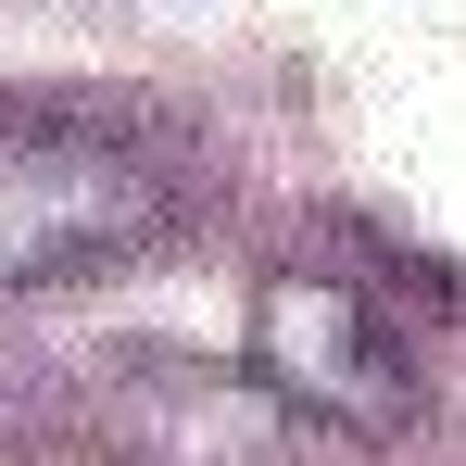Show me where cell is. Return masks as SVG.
I'll return each instance as SVG.
<instances>
[{
  "instance_id": "cell-1",
  "label": "cell",
  "mask_w": 466,
  "mask_h": 466,
  "mask_svg": "<svg viewBox=\"0 0 466 466\" xmlns=\"http://www.w3.org/2000/svg\"><path fill=\"white\" fill-rule=\"evenodd\" d=\"M177 152L114 101L0 88V290H76L177 239Z\"/></svg>"
},
{
  "instance_id": "cell-2",
  "label": "cell",
  "mask_w": 466,
  "mask_h": 466,
  "mask_svg": "<svg viewBox=\"0 0 466 466\" xmlns=\"http://www.w3.org/2000/svg\"><path fill=\"white\" fill-rule=\"evenodd\" d=\"M252 366H265V390H278L290 416L366 429V441H403L416 403H429L390 303L340 290V278H265V303H252Z\"/></svg>"
}]
</instances>
